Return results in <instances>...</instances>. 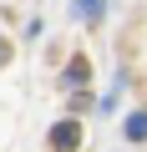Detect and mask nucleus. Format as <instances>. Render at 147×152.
I'll list each match as a JSON object with an SVG mask.
<instances>
[{
	"mask_svg": "<svg viewBox=\"0 0 147 152\" xmlns=\"http://www.w3.org/2000/svg\"><path fill=\"white\" fill-rule=\"evenodd\" d=\"M76 142H81V127L76 122H56V132H51V147L56 152H76Z\"/></svg>",
	"mask_w": 147,
	"mask_h": 152,
	"instance_id": "obj_1",
	"label": "nucleus"
}]
</instances>
